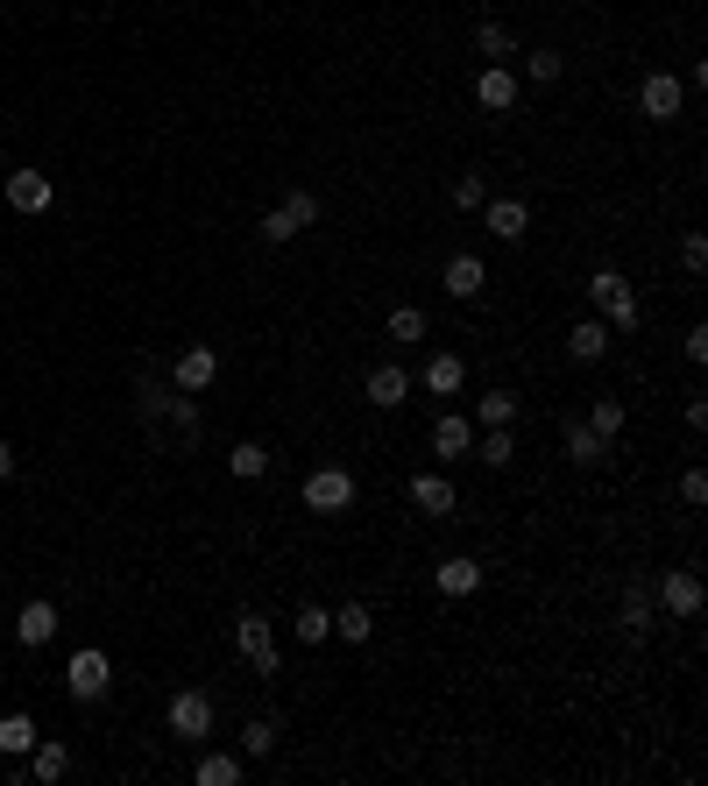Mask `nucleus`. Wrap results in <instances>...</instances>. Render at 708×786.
<instances>
[{
  "instance_id": "c9c22d12",
  "label": "nucleus",
  "mask_w": 708,
  "mask_h": 786,
  "mask_svg": "<svg viewBox=\"0 0 708 786\" xmlns=\"http://www.w3.org/2000/svg\"><path fill=\"white\" fill-rule=\"evenodd\" d=\"M283 213H291V227L305 234V227H320L326 206H320V192H291V199H283Z\"/></svg>"
},
{
  "instance_id": "4468645a",
  "label": "nucleus",
  "mask_w": 708,
  "mask_h": 786,
  "mask_svg": "<svg viewBox=\"0 0 708 786\" xmlns=\"http://www.w3.org/2000/svg\"><path fill=\"white\" fill-rule=\"evenodd\" d=\"M361 397H369L375 412H397V404L411 397V375H404L397 361H375V369H369V383H361Z\"/></svg>"
},
{
  "instance_id": "ea45409f",
  "label": "nucleus",
  "mask_w": 708,
  "mask_h": 786,
  "mask_svg": "<svg viewBox=\"0 0 708 786\" xmlns=\"http://www.w3.org/2000/svg\"><path fill=\"white\" fill-rule=\"evenodd\" d=\"M681 504H708V475H701V467H687V475H681Z\"/></svg>"
},
{
  "instance_id": "f03ea898",
  "label": "nucleus",
  "mask_w": 708,
  "mask_h": 786,
  "mask_svg": "<svg viewBox=\"0 0 708 786\" xmlns=\"http://www.w3.org/2000/svg\"><path fill=\"white\" fill-rule=\"evenodd\" d=\"M234 652L248 659L263 680H277V667H283V652H277V631H269V616L263 610H241L234 616Z\"/></svg>"
},
{
  "instance_id": "473e14b6",
  "label": "nucleus",
  "mask_w": 708,
  "mask_h": 786,
  "mask_svg": "<svg viewBox=\"0 0 708 786\" xmlns=\"http://www.w3.org/2000/svg\"><path fill=\"white\" fill-rule=\"evenodd\" d=\"M163 418H171V432H177V440H199V397H185V390H177V397H171V412H163Z\"/></svg>"
},
{
  "instance_id": "7ed1b4c3",
  "label": "nucleus",
  "mask_w": 708,
  "mask_h": 786,
  "mask_svg": "<svg viewBox=\"0 0 708 786\" xmlns=\"http://www.w3.org/2000/svg\"><path fill=\"white\" fill-rule=\"evenodd\" d=\"M298 496H305V510H320V518H340V510H355V475L326 461V467H312V475H305V489H298Z\"/></svg>"
},
{
  "instance_id": "c85d7f7f",
  "label": "nucleus",
  "mask_w": 708,
  "mask_h": 786,
  "mask_svg": "<svg viewBox=\"0 0 708 786\" xmlns=\"http://www.w3.org/2000/svg\"><path fill=\"white\" fill-rule=\"evenodd\" d=\"M475 426H518V397H510V390H489V397H475Z\"/></svg>"
},
{
  "instance_id": "412c9836",
  "label": "nucleus",
  "mask_w": 708,
  "mask_h": 786,
  "mask_svg": "<svg viewBox=\"0 0 708 786\" xmlns=\"http://www.w3.org/2000/svg\"><path fill=\"white\" fill-rule=\"evenodd\" d=\"M461 383H468V361H461V355H446V347H440V355L426 361V390H432V397H454Z\"/></svg>"
},
{
  "instance_id": "2f4dec72",
  "label": "nucleus",
  "mask_w": 708,
  "mask_h": 786,
  "mask_svg": "<svg viewBox=\"0 0 708 786\" xmlns=\"http://www.w3.org/2000/svg\"><path fill=\"white\" fill-rule=\"evenodd\" d=\"M624 418H630V412H624V397H595V404H589V426H595L610 447H616V432H624Z\"/></svg>"
},
{
  "instance_id": "f8f14e48",
  "label": "nucleus",
  "mask_w": 708,
  "mask_h": 786,
  "mask_svg": "<svg viewBox=\"0 0 708 786\" xmlns=\"http://www.w3.org/2000/svg\"><path fill=\"white\" fill-rule=\"evenodd\" d=\"M411 504L426 510V518H454L461 496H454V482H446V467H426V475H411Z\"/></svg>"
},
{
  "instance_id": "9b49d317",
  "label": "nucleus",
  "mask_w": 708,
  "mask_h": 786,
  "mask_svg": "<svg viewBox=\"0 0 708 786\" xmlns=\"http://www.w3.org/2000/svg\"><path fill=\"white\" fill-rule=\"evenodd\" d=\"M560 447H567V461H574V467H602V461H610V440H602L589 418H560Z\"/></svg>"
},
{
  "instance_id": "bb28decb",
  "label": "nucleus",
  "mask_w": 708,
  "mask_h": 786,
  "mask_svg": "<svg viewBox=\"0 0 708 786\" xmlns=\"http://www.w3.org/2000/svg\"><path fill=\"white\" fill-rule=\"evenodd\" d=\"M475 461H489V467H510L518 461V440H510V426H481V447H468Z\"/></svg>"
},
{
  "instance_id": "20e7f679",
  "label": "nucleus",
  "mask_w": 708,
  "mask_h": 786,
  "mask_svg": "<svg viewBox=\"0 0 708 786\" xmlns=\"http://www.w3.org/2000/svg\"><path fill=\"white\" fill-rule=\"evenodd\" d=\"M65 687H71V702H79V708L107 702V687H114V667H107V652H100V645H85V652H71V667H65Z\"/></svg>"
},
{
  "instance_id": "7c9ffc66",
  "label": "nucleus",
  "mask_w": 708,
  "mask_h": 786,
  "mask_svg": "<svg viewBox=\"0 0 708 786\" xmlns=\"http://www.w3.org/2000/svg\"><path fill=\"white\" fill-rule=\"evenodd\" d=\"M228 467L241 482H255V475H269V447L263 440H234V453H228Z\"/></svg>"
},
{
  "instance_id": "4be33fe9",
  "label": "nucleus",
  "mask_w": 708,
  "mask_h": 786,
  "mask_svg": "<svg viewBox=\"0 0 708 786\" xmlns=\"http://www.w3.org/2000/svg\"><path fill=\"white\" fill-rule=\"evenodd\" d=\"M616 624H624L630 638H645V631H652V588L630 581V588H624V602H616Z\"/></svg>"
},
{
  "instance_id": "1a4fd4ad",
  "label": "nucleus",
  "mask_w": 708,
  "mask_h": 786,
  "mask_svg": "<svg viewBox=\"0 0 708 786\" xmlns=\"http://www.w3.org/2000/svg\"><path fill=\"white\" fill-rule=\"evenodd\" d=\"M440 284H446V298H461V305H475L481 291H489V269H481V255H446V269H440Z\"/></svg>"
},
{
  "instance_id": "b1692460",
  "label": "nucleus",
  "mask_w": 708,
  "mask_h": 786,
  "mask_svg": "<svg viewBox=\"0 0 708 786\" xmlns=\"http://www.w3.org/2000/svg\"><path fill=\"white\" fill-rule=\"evenodd\" d=\"M475 588H481V567L468 560V553H454V560H440V596H475Z\"/></svg>"
},
{
  "instance_id": "aec40b11",
  "label": "nucleus",
  "mask_w": 708,
  "mask_h": 786,
  "mask_svg": "<svg viewBox=\"0 0 708 786\" xmlns=\"http://www.w3.org/2000/svg\"><path fill=\"white\" fill-rule=\"evenodd\" d=\"M241 773H248L241 751H206V759L191 765V779H199V786H241Z\"/></svg>"
},
{
  "instance_id": "393cba45",
  "label": "nucleus",
  "mask_w": 708,
  "mask_h": 786,
  "mask_svg": "<svg viewBox=\"0 0 708 786\" xmlns=\"http://www.w3.org/2000/svg\"><path fill=\"white\" fill-rule=\"evenodd\" d=\"M291 638H298V645H326V638H334V610H320V602H305V610L291 616Z\"/></svg>"
},
{
  "instance_id": "ddd939ff",
  "label": "nucleus",
  "mask_w": 708,
  "mask_h": 786,
  "mask_svg": "<svg viewBox=\"0 0 708 786\" xmlns=\"http://www.w3.org/2000/svg\"><path fill=\"white\" fill-rule=\"evenodd\" d=\"M57 638V602H22V610H14V645H28V652H43V645Z\"/></svg>"
},
{
  "instance_id": "9d476101",
  "label": "nucleus",
  "mask_w": 708,
  "mask_h": 786,
  "mask_svg": "<svg viewBox=\"0 0 708 786\" xmlns=\"http://www.w3.org/2000/svg\"><path fill=\"white\" fill-rule=\"evenodd\" d=\"M638 107L652 114V120H673L687 107V85L673 79V71H645V85H638Z\"/></svg>"
},
{
  "instance_id": "a19ab883",
  "label": "nucleus",
  "mask_w": 708,
  "mask_h": 786,
  "mask_svg": "<svg viewBox=\"0 0 708 786\" xmlns=\"http://www.w3.org/2000/svg\"><path fill=\"white\" fill-rule=\"evenodd\" d=\"M681 263H687V277H701V263H708V241H701V234L681 241Z\"/></svg>"
},
{
  "instance_id": "f3484780",
  "label": "nucleus",
  "mask_w": 708,
  "mask_h": 786,
  "mask_svg": "<svg viewBox=\"0 0 708 786\" xmlns=\"http://www.w3.org/2000/svg\"><path fill=\"white\" fill-rule=\"evenodd\" d=\"M475 100H481L489 114H510V107H518V71H510V65H481Z\"/></svg>"
},
{
  "instance_id": "37998d69",
  "label": "nucleus",
  "mask_w": 708,
  "mask_h": 786,
  "mask_svg": "<svg viewBox=\"0 0 708 786\" xmlns=\"http://www.w3.org/2000/svg\"><path fill=\"white\" fill-rule=\"evenodd\" d=\"M0 482H14V447L0 440Z\"/></svg>"
},
{
  "instance_id": "6ab92c4d",
  "label": "nucleus",
  "mask_w": 708,
  "mask_h": 786,
  "mask_svg": "<svg viewBox=\"0 0 708 786\" xmlns=\"http://www.w3.org/2000/svg\"><path fill=\"white\" fill-rule=\"evenodd\" d=\"M36 716H28V708H8V716H0V759H28V744H36Z\"/></svg>"
},
{
  "instance_id": "0eeeda50",
  "label": "nucleus",
  "mask_w": 708,
  "mask_h": 786,
  "mask_svg": "<svg viewBox=\"0 0 708 786\" xmlns=\"http://www.w3.org/2000/svg\"><path fill=\"white\" fill-rule=\"evenodd\" d=\"M213 375H220V347H185V355H177V369H171V383L185 390V397H206V390H213Z\"/></svg>"
},
{
  "instance_id": "79ce46f5",
  "label": "nucleus",
  "mask_w": 708,
  "mask_h": 786,
  "mask_svg": "<svg viewBox=\"0 0 708 786\" xmlns=\"http://www.w3.org/2000/svg\"><path fill=\"white\" fill-rule=\"evenodd\" d=\"M687 361H708V326H687Z\"/></svg>"
},
{
  "instance_id": "a211bd4d",
  "label": "nucleus",
  "mask_w": 708,
  "mask_h": 786,
  "mask_svg": "<svg viewBox=\"0 0 708 786\" xmlns=\"http://www.w3.org/2000/svg\"><path fill=\"white\" fill-rule=\"evenodd\" d=\"M481 213H489L496 241H524V227H532V206L524 199H481Z\"/></svg>"
},
{
  "instance_id": "2eb2a0df",
  "label": "nucleus",
  "mask_w": 708,
  "mask_h": 786,
  "mask_svg": "<svg viewBox=\"0 0 708 786\" xmlns=\"http://www.w3.org/2000/svg\"><path fill=\"white\" fill-rule=\"evenodd\" d=\"M65 773H71V744H65V737H36V744H28V779L57 786Z\"/></svg>"
},
{
  "instance_id": "dca6fc26",
  "label": "nucleus",
  "mask_w": 708,
  "mask_h": 786,
  "mask_svg": "<svg viewBox=\"0 0 708 786\" xmlns=\"http://www.w3.org/2000/svg\"><path fill=\"white\" fill-rule=\"evenodd\" d=\"M468 447H475V418H461V412H440V418H432V453H440V467L461 461Z\"/></svg>"
},
{
  "instance_id": "39448f33",
  "label": "nucleus",
  "mask_w": 708,
  "mask_h": 786,
  "mask_svg": "<svg viewBox=\"0 0 708 786\" xmlns=\"http://www.w3.org/2000/svg\"><path fill=\"white\" fill-rule=\"evenodd\" d=\"M701 574L695 567H666V574H659V588H652V610H666V616H681V624H687V616H701Z\"/></svg>"
},
{
  "instance_id": "e433bc0d",
  "label": "nucleus",
  "mask_w": 708,
  "mask_h": 786,
  "mask_svg": "<svg viewBox=\"0 0 708 786\" xmlns=\"http://www.w3.org/2000/svg\"><path fill=\"white\" fill-rule=\"evenodd\" d=\"M560 71H567V57H560V50H532V57H524V79H532V85H553Z\"/></svg>"
},
{
  "instance_id": "4c0bfd02",
  "label": "nucleus",
  "mask_w": 708,
  "mask_h": 786,
  "mask_svg": "<svg viewBox=\"0 0 708 786\" xmlns=\"http://www.w3.org/2000/svg\"><path fill=\"white\" fill-rule=\"evenodd\" d=\"M481 199H489V185H481L475 171H461L454 177V206H461V213H481Z\"/></svg>"
},
{
  "instance_id": "a878e982",
  "label": "nucleus",
  "mask_w": 708,
  "mask_h": 786,
  "mask_svg": "<svg viewBox=\"0 0 708 786\" xmlns=\"http://www.w3.org/2000/svg\"><path fill=\"white\" fill-rule=\"evenodd\" d=\"M369 631H375L369 602H340V610H334V638H348V645H369Z\"/></svg>"
},
{
  "instance_id": "cd10ccee",
  "label": "nucleus",
  "mask_w": 708,
  "mask_h": 786,
  "mask_svg": "<svg viewBox=\"0 0 708 786\" xmlns=\"http://www.w3.org/2000/svg\"><path fill=\"white\" fill-rule=\"evenodd\" d=\"M135 412H142V426H163V412H171V390H163L156 375H142V383H135Z\"/></svg>"
},
{
  "instance_id": "58836bf2",
  "label": "nucleus",
  "mask_w": 708,
  "mask_h": 786,
  "mask_svg": "<svg viewBox=\"0 0 708 786\" xmlns=\"http://www.w3.org/2000/svg\"><path fill=\"white\" fill-rule=\"evenodd\" d=\"M263 241H269V248L298 241V227H291V213H283V206H277V213H263Z\"/></svg>"
},
{
  "instance_id": "f257e3e1",
  "label": "nucleus",
  "mask_w": 708,
  "mask_h": 786,
  "mask_svg": "<svg viewBox=\"0 0 708 786\" xmlns=\"http://www.w3.org/2000/svg\"><path fill=\"white\" fill-rule=\"evenodd\" d=\"M589 298H595V320L610 326V334H638V326H645V305H638V291H630L624 269H595Z\"/></svg>"
},
{
  "instance_id": "423d86ee",
  "label": "nucleus",
  "mask_w": 708,
  "mask_h": 786,
  "mask_svg": "<svg viewBox=\"0 0 708 786\" xmlns=\"http://www.w3.org/2000/svg\"><path fill=\"white\" fill-rule=\"evenodd\" d=\"M171 737H185V744H206V737H213V694H199V687L171 694Z\"/></svg>"
},
{
  "instance_id": "6e6552de",
  "label": "nucleus",
  "mask_w": 708,
  "mask_h": 786,
  "mask_svg": "<svg viewBox=\"0 0 708 786\" xmlns=\"http://www.w3.org/2000/svg\"><path fill=\"white\" fill-rule=\"evenodd\" d=\"M8 206H14V213H28V220H43L57 206V185L43 171H8Z\"/></svg>"
},
{
  "instance_id": "5701e85b",
  "label": "nucleus",
  "mask_w": 708,
  "mask_h": 786,
  "mask_svg": "<svg viewBox=\"0 0 708 786\" xmlns=\"http://www.w3.org/2000/svg\"><path fill=\"white\" fill-rule=\"evenodd\" d=\"M567 355H574V361H602V355H610V326H602V320H574Z\"/></svg>"
},
{
  "instance_id": "72a5a7b5",
  "label": "nucleus",
  "mask_w": 708,
  "mask_h": 786,
  "mask_svg": "<svg viewBox=\"0 0 708 786\" xmlns=\"http://www.w3.org/2000/svg\"><path fill=\"white\" fill-rule=\"evenodd\" d=\"M475 50H481V57H489V65H503V57H510V50H518V36H510V28H503V22H481V28H475Z\"/></svg>"
},
{
  "instance_id": "c756f323",
  "label": "nucleus",
  "mask_w": 708,
  "mask_h": 786,
  "mask_svg": "<svg viewBox=\"0 0 708 786\" xmlns=\"http://www.w3.org/2000/svg\"><path fill=\"white\" fill-rule=\"evenodd\" d=\"M277 716H255L248 730H241V759H269V751H277Z\"/></svg>"
},
{
  "instance_id": "f704fd0d",
  "label": "nucleus",
  "mask_w": 708,
  "mask_h": 786,
  "mask_svg": "<svg viewBox=\"0 0 708 786\" xmlns=\"http://www.w3.org/2000/svg\"><path fill=\"white\" fill-rule=\"evenodd\" d=\"M411 340H426V312L397 305V312H390V347H411Z\"/></svg>"
}]
</instances>
